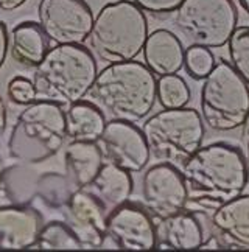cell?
Masks as SVG:
<instances>
[{
    "instance_id": "cell-18",
    "label": "cell",
    "mask_w": 249,
    "mask_h": 252,
    "mask_svg": "<svg viewBox=\"0 0 249 252\" xmlns=\"http://www.w3.org/2000/svg\"><path fill=\"white\" fill-rule=\"evenodd\" d=\"M103 151L98 142L70 140L64 150L67 179L75 189H86L103 167Z\"/></svg>"
},
{
    "instance_id": "cell-16",
    "label": "cell",
    "mask_w": 249,
    "mask_h": 252,
    "mask_svg": "<svg viewBox=\"0 0 249 252\" xmlns=\"http://www.w3.org/2000/svg\"><path fill=\"white\" fill-rule=\"evenodd\" d=\"M186 50L179 37L165 28L155 30L148 34L143 47V63L148 69L160 76L178 75L184 67Z\"/></svg>"
},
{
    "instance_id": "cell-7",
    "label": "cell",
    "mask_w": 249,
    "mask_h": 252,
    "mask_svg": "<svg viewBox=\"0 0 249 252\" xmlns=\"http://www.w3.org/2000/svg\"><path fill=\"white\" fill-rule=\"evenodd\" d=\"M150 153L170 163L188 159L204 140V122L191 108L164 109L150 117L142 126Z\"/></svg>"
},
{
    "instance_id": "cell-25",
    "label": "cell",
    "mask_w": 249,
    "mask_h": 252,
    "mask_svg": "<svg viewBox=\"0 0 249 252\" xmlns=\"http://www.w3.org/2000/svg\"><path fill=\"white\" fill-rule=\"evenodd\" d=\"M215 65V58L210 48L190 45L184 56V69L195 80H204Z\"/></svg>"
},
{
    "instance_id": "cell-10",
    "label": "cell",
    "mask_w": 249,
    "mask_h": 252,
    "mask_svg": "<svg viewBox=\"0 0 249 252\" xmlns=\"http://www.w3.org/2000/svg\"><path fill=\"white\" fill-rule=\"evenodd\" d=\"M142 196L145 209L159 221L186 210L188 204L183 173L170 162L156 163L145 171L142 178Z\"/></svg>"
},
{
    "instance_id": "cell-13",
    "label": "cell",
    "mask_w": 249,
    "mask_h": 252,
    "mask_svg": "<svg viewBox=\"0 0 249 252\" xmlns=\"http://www.w3.org/2000/svg\"><path fill=\"white\" fill-rule=\"evenodd\" d=\"M108 213L106 207L86 189L73 190L64 202V221L80 240L83 249L103 246L108 238Z\"/></svg>"
},
{
    "instance_id": "cell-23",
    "label": "cell",
    "mask_w": 249,
    "mask_h": 252,
    "mask_svg": "<svg viewBox=\"0 0 249 252\" xmlns=\"http://www.w3.org/2000/svg\"><path fill=\"white\" fill-rule=\"evenodd\" d=\"M157 100L164 109L186 108L190 101V89L179 75L160 76L157 81Z\"/></svg>"
},
{
    "instance_id": "cell-33",
    "label": "cell",
    "mask_w": 249,
    "mask_h": 252,
    "mask_svg": "<svg viewBox=\"0 0 249 252\" xmlns=\"http://www.w3.org/2000/svg\"><path fill=\"white\" fill-rule=\"evenodd\" d=\"M0 184H2V168H0Z\"/></svg>"
},
{
    "instance_id": "cell-32",
    "label": "cell",
    "mask_w": 249,
    "mask_h": 252,
    "mask_svg": "<svg viewBox=\"0 0 249 252\" xmlns=\"http://www.w3.org/2000/svg\"><path fill=\"white\" fill-rule=\"evenodd\" d=\"M238 3H240L243 11L249 16V0H238Z\"/></svg>"
},
{
    "instance_id": "cell-11",
    "label": "cell",
    "mask_w": 249,
    "mask_h": 252,
    "mask_svg": "<svg viewBox=\"0 0 249 252\" xmlns=\"http://www.w3.org/2000/svg\"><path fill=\"white\" fill-rule=\"evenodd\" d=\"M98 145L104 159L129 173H140L150 160L145 135L131 122L109 120Z\"/></svg>"
},
{
    "instance_id": "cell-2",
    "label": "cell",
    "mask_w": 249,
    "mask_h": 252,
    "mask_svg": "<svg viewBox=\"0 0 249 252\" xmlns=\"http://www.w3.org/2000/svg\"><path fill=\"white\" fill-rule=\"evenodd\" d=\"M86 96L106 119L136 123L155 106L157 80L143 63H112L97 75Z\"/></svg>"
},
{
    "instance_id": "cell-15",
    "label": "cell",
    "mask_w": 249,
    "mask_h": 252,
    "mask_svg": "<svg viewBox=\"0 0 249 252\" xmlns=\"http://www.w3.org/2000/svg\"><path fill=\"white\" fill-rule=\"evenodd\" d=\"M41 213L27 206L0 207V248L28 249L34 248L42 229Z\"/></svg>"
},
{
    "instance_id": "cell-19",
    "label": "cell",
    "mask_w": 249,
    "mask_h": 252,
    "mask_svg": "<svg viewBox=\"0 0 249 252\" xmlns=\"http://www.w3.org/2000/svg\"><path fill=\"white\" fill-rule=\"evenodd\" d=\"M134 182L131 173L123 170L111 162L103 163L98 174L89 184L86 190L95 195L108 212L117 209L119 206L128 202L132 193Z\"/></svg>"
},
{
    "instance_id": "cell-3",
    "label": "cell",
    "mask_w": 249,
    "mask_h": 252,
    "mask_svg": "<svg viewBox=\"0 0 249 252\" xmlns=\"http://www.w3.org/2000/svg\"><path fill=\"white\" fill-rule=\"evenodd\" d=\"M93 55L81 44L56 45L36 65L33 84L36 100L70 106L83 100L97 78Z\"/></svg>"
},
{
    "instance_id": "cell-20",
    "label": "cell",
    "mask_w": 249,
    "mask_h": 252,
    "mask_svg": "<svg viewBox=\"0 0 249 252\" xmlns=\"http://www.w3.org/2000/svg\"><path fill=\"white\" fill-rule=\"evenodd\" d=\"M49 50V37L39 24L21 22L13 28L9 52L16 63L25 67H36L42 63Z\"/></svg>"
},
{
    "instance_id": "cell-26",
    "label": "cell",
    "mask_w": 249,
    "mask_h": 252,
    "mask_svg": "<svg viewBox=\"0 0 249 252\" xmlns=\"http://www.w3.org/2000/svg\"><path fill=\"white\" fill-rule=\"evenodd\" d=\"M8 98L16 104L28 106L36 101V89L33 81L24 78V76H16L8 83Z\"/></svg>"
},
{
    "instance_id": "cell-14",
    "label": "cell",
    "mask_w": 249,
    "mask_h": 252,
    "mask_svg": "<svg viewBox=\"0 0 249 252\" xmlns=\"http://www.w3.org/2000/svg\"><path fill=\"white\" fill-rule=\"evenodd\" d=\"M210 224L217 248L249 251V195H240L217 207Z\"/></svg>"
},
{
    "instance_id": "cell-6",
    "label": "cell",
    "mask_w": 249,
    "mask_h": 252,
    "mask_svg": "<svg viewBox=\"0 0 249 252\" xmlns=\"http://www.w3.org/2000/svg\"><path fill=\"white\" fill-rule=\"evenodd\" d=\"M199 108L204 125L218 132L240 128L249 112V86L231 63L219 60L203 80Z\"/></svg>"
},
{
    "instance_id": "cell-24",
    "label": "cell",
    "mask_w": 249,
    "mask_h": 252,
    "mask_svg": "<svg viewBox=\"0 0 249 252\" xmlns=\"http://www.w3.org/2000/svg\"><path fill=\"white\" fill-rule=\"evenodd\" d=\"M229 63L249 86V27H237L227 41Z\"/></svg>"
},
{
    "instance_id": "cell-29",
    "label": "cell",
    "mask_w": 249,
    "mask_h": 252,
    "mask_svg": "<svg viewBox=\"0 0 249 252\" xmlns=\"http://www.w3.org/2000/svg\"><path fill=\"white\" fill-rule=\"evenodd\" d=\"M27 0H0V9L2 11H14L21 8Z\"/></svg>"
},
{
    "instance_id": "cell-9",
    "label": "cell",
    "mask_w": 249,
    "mask_h": 252,
    "mask_svg": "<svg viewBox=\"0 0 249 252\" xmlns=\"http://www.w3.org/2000/svg\"><path fill=\"white\" fill-rule=\"evenodd\" d=\"M37 24L56 45L83 44L91 34L93 14L84 0H41Z\"/></svg>"
},
{
    "instance_id": "cell-17",
    "label": "cell",
    "mask_w": 249,
    "mask_h": 252,
    "mask_svg": "<svg viewBox=\"0 0 249 252\" xmlns=\"http://www.w3.org/2000/svg\"><path fill=\"white\" fill-rule=\"evenodd\" d=\"M156 230L157 248L162 249H199L206 243L203 224L195 213L188 210L160 220Z\"/></svg>"
},
{
    "instance_id": "cell-4",
    "label": "cell",
    "mask_w": 249,
    "mask_h": 252,
    "mask_svg": "<svg viewBox=\"0 0 249 252\" xmlns=\"http://www.w3.org/2000/svg\"><path fill=\"white\" fill-rule=\"evenodd\" d=\"M148 37L145 13L131 0L104 5L93 19L91 50L104 63H124L143 52Z\"/></svg>"
},
{
    "instance_id": "cell-31",
    "label": "cell",
    "mask_w": 249,
    "mask_h": 252,
    "mask_svg": "<svg viewBox=\"0 0 249 252\" xmlns=\"http://www.w3.org/2000/svg\"><path fill=\"white\" fill-rule=\"evenodd\" d=\"M6 129V106L0 96V135H2Z\"/></svg>"
},
{
    "instance_id": "cell-27",
    "label": "cell",
    "mask_w": 249,
    "mask_h": 252,
    "mask_svg": "<svg viewBox=\"0 0 249 252\" xmlns=\"http://www.w3.org/2000/svg\"><path fill=\"white\" fill-rule=\"evenodd\" d=\"M136 3L143 13H150L153 16H167L175 13L183 0H131Z\"/></svg>"
},
{
    "instance_id": "cell-5",
    "label": "cell",
    "mask_w": 249,
    "mask_h": 252,
    "mask_svg": "<svg viewBox=\"0 0 249 252\" xmlns=\"http://www.w3.org/2000/svg\"><path fill=\"white\" fill-rule=\"evenodd\" d=\"M67 139L65 111L61 104L36 100L17 115L8 139V153L24 163L53 158Z\"/></svg>"
},
{
    "instance_id": "cell-1",
    "label": "cell",
    "mask_w": 249,
    "mask_h": 252,
    "mask_svg": "<svg viewBox=\"0 0 249 252\" xmlns=\"http://www.w3.org/2000/svg\"><path fill=\"white\" fill-rule=\"evenodd\" d=\"M188 191V202L214 212L240 196L248 186L249 168L245 154L231 143L217 142L196 150L181 170Z\"/></svg>"
},
{
    "instance_id": "cell-30",
    "label": "cell",
    "mask_w": 249,
    "mask_h": 252,
    "mask_svg": "<svg viewBox=\"0 0 249 252\" xmlns=\"http://www.w3.org/2000/svg\"><path fill=\"white\" fill-rule=\"evenodd\" d=\"M242 137H243V143L246 147V151L249 154V112L246 115V119L242 125Z\"/></svg>"
},
{
    "instance_id": "cell-12",
    "label": "cell",
    "mask_w": 249,
    "mask_h": 252,
    "mask_svg": "<svg viewBox=\"0 0 249 252\" xmlns=\"http://www.w3.org/2000/svg\"><path fill=\"white\" fill-rule=\"evenodd\" d=\"M106 234L120 249L150 251L157 246V230L151 213L145 207L129 202L108 213Z\"/></svg>"
},
{
    "instance_id": "cell-21",
    "label": "cell",
    "mask_w": 249,
    "mask_h": 252,
    "mask_svg": "<svg viewBox=\"0 0 249 252\" xmlns=\"http://www.w3.org/2000/svg\"><path fill=\"white\" fill-rule=\"evenodd\" d=\"M104 114L89 100H80L65 111L67 139L78 142H98L106 126Z\"/></svg>"
},
{
    "instance_id": "cell-22",
    "label": "cell",
    "mask_w": 249,
    "mask_h": 252,
    "mask_svg": "<svg viewBox=\"0 0 249 252\" xmlns=\"http://www.w3.org/2000/svg\"><path fill=\"white\" fill-rule=\"evenodd\" d=\"M34 248L37 249H83L80 240L65 221H52L44 224L37 235Z\"/></svg>"
},
{
    "instance_id": "cell-8",
    "label": "cell",
    "mask_w": 249,
    "mask_h": 252,
    "mask_svg": "<svg viewBox=\"0 0 249 252\" xmlns=\"http://www.w3.org/2000/svg\"><path fill=\"white\" fill-rule=\"evenodd\" d=\"M238 24L232 0H183L175 11V25L191 45L221 48Z\"/></svg>"
},
{
    "instance_id": "cell-28",
    "label": "cell",
    "mask_w": 249,
    "mask_h": 252,
    "mask_svg": "<svg viewBox=\"0 0 249 252\" xmlns=\"http://www.w3.org/2000/svg\"><path fill=\"white\" fill-rule=\"evenodd\" d=\"M8 44H9V37H8L6 27L3 22H0V69H2L8 53Z\"/></svg>"
}]
</instances>
